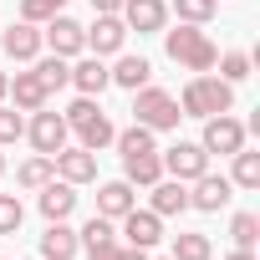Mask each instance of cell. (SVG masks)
<instances>
[{
	"instance_id": "cell-1",
	"label": "cell",
	"mask_w": 260,
	"mask_h": 260,
	"mask_svg": "<svg viewBox=\"0 0 260 260\" xmlns=\"http://www.w3.org/2000/svg\"><path fill=\"white\" fill-rule=\"evenodd\" d=\"M164 36V51H169V61L174 67H184V72H214V56H219V46L209 41V31L204 26H189V21H179L174 31H158Z\"/></svg>"
},
{
	"instance_id": "cell-2",
	"label": "cell",
	"mask_w": 260,
	"mask_h": 260,
	"mask_svg": "<svg viewBox=\"0 0 260 260\" xmlns=\"http://www.w3.org/2000/svg\"><path fill=\"white\" fill-rule=\"evenodd\" d=\"M235 107V87L224 82V77H209V72H199V77H189V87L179 92V112L184 117H214V112H230Z\"/></svg>"
},
{
	"instance_id": "cell-3",
	"label": "cell",
	"mask_w": 260,
	"mask_h": 260,
	"mask_svg": "<svg viewBox=\"0 0 260 260\" xmlns=\"http://www.w3.org/2000/svg\"><path fill=\"white\" fill-rule=\"evenodd\" d=\"M61 117H67V127L77 133V143H82V148H92V153H102V148L117 138V127H112V117L97 107V97H77Z\"/></svg>"
},
{
	"instance_id": "cell-4",
	"label": "cell",
	"mask_w": 260,
	"mask_h": 260,
	"mask_svg": "<svg viewBox=\"0 0 260 260\" xmlns=\"http://www.w3.org/2000/svg\"><path fill=\"white\" fill-rule=\"evenodd\" d=\"M179 97L174 92H164V87H138L133 92V122L138 127H148V133H174V127H179Z\"/></svg>"
},
{
	"instance_id": "cell-5",
	"label": "cell",
	"mask_w": 260,
	"mask_h": 260,
	"mask_svg": "<svg viewBox=\"0 0 260 260\" xmlns=\"http://www.w3.org/2000/svg\"><path fill=\"white\" fill-rule=\"evenodd\" d=\"M26 138H31V148L36 153H61L67 148V138H72V127H67V117L61 112H51V107H36L31 112V122H26Z\"/></svg>"
},
{
	"instance_id": "cell-6",
	"label": "cell",
	"mask_w": 260,
	"mask_h": 260,
	"mask_svg": "<svg viewBox=\"0 0 260 260\" xmlns=\"http://www.w3.org/2000/svg\"><path fill=\"white\" fill-rule=\"evenodd\" d=\"M245 138H250V127L240 122V117H230V112H214V117H204V138H199V148L204 153H240L245 148Z\"/></svg>"
},
{
	"instance_id": "cell-7",
	"label": "cell",
	"mask_w": 260,
	"mask_h": 260,
	"mask_svg": "<svg viewBox=\"0 0 260 260\" xmlns=\"http://www.w3.org/2000/svg\"><path fill=\"white\" fill-rule=\"evenodd\" d=\"M122 26L138 31V36H158L169 31V0H122Z\"/></svg>"
},
{
	"instance_id": "cell-8",
	"label": "cell",
	"mask_w": 260,
	"mask_h": 260,
	"mask_svg": "<svg viewBox=\"0 0 260 260\" xmlns=\"http://www.w3.org/2000/svg\"><path fill=\"white\" fill-rule=\"evenodd\" d=\"M41 41L51 46V56H82L87 51V26L82 21H72V16H51L46 21V31H41Z\"/></svg>"
},
{
	"instance_id": "cell-9",
	"label": "cell",
	"mask_w": 260,
	"mask_h": 260,
	"mask_svg": "<svg viewBox=\"0 0 260 260\" xmlns=\"http://www.w3.org/2000/svg\"><path fill=\"white\" fill-rule=\"evenodd\" d=\"M158 158H164V179H179V184H194V179L209 169V153H204L199 143H174V148H164Z\"/></svg>"
},
{
	"instance_id": "cell-10",
	"label": "cell",
	"mask_w": 260,
	"mask_h": 260,
	"mask_svg": "<svg viewBox=\"0 0 260 260\" xmlns=\"http://www.w3.org/2000/svg\"><path fill=\"white\" fill-rule=\"evenodd\" d=\"M235 199V184L224 179V174H199L194 184H189V209H199V214H219L224 204Z\"/></svg>"
},
{
	"instance_id": "cell-11",
	"label": "cell",
	"mask_w": 260,
	"mask_h": 260,
	"mask_svg": "<svg viewBox=\"0 0 260 260\" xmlns=\"http://www.w3.org/2000/svg\"><path fill=\"white\" fill-rule=\"evenodd\" d=\"M158 240H164V219H158L153 209H138V204H133V209L122 214V245H133V250H153Z\"/></svg>"
},
{
	"instance_id": "cell-12",
	"label": "cell",
	"mask_w": 260,
	"mask_h": 260,
	"mask_svg": "<svg viewBox=\"0 0 260 260\" xmlns=\"http://www.w3.org/2000/svg\"><path fill=\"white\" fill-rule=\"evenodd\" d=\"M51 164H56V179H67V184H92V179H97V153L82 148V143L51 153Z\"/></svg>"
},
{
	"instance_id": "cell-13",
	"label": "cell",
	"mask_w": 260,
	"mask_h": 260,
	"mask_svg": "<svg viewBox=\"0 0 260 260\" xmlns=\"http://www.w3.org/2000/svg\"><path fill=\"white\" fill-rule=\"evenodd\" d=\"M41 46H46V41H41V26H31V21H16L6 36H0V51H6L11 61H36Z\"/></svg>"
},
{
	"instance_id": "cell-14",
	"label": "cell",
	"mask_w": 260,
	"mask_h": 260,
	"mask_svg": "<svg viewBox=\"0 0 260 260\" xmlns=\"http://www.w3.org/2000/svg\"><path fill=\"white\" fill-rule=\"evenodd\" d=\"M122 41H127L122 16H97V21L87 26V46H92V56H117Z\"/></svg>"
},
{
	"instance_id": "cell-15",
	"label": "cell",
	"mask_w": 260,
	"mask_h": 260,
	"mask_svg": "<svg viewBox=\"0 0 260 260\" xmlns=\"http://www.w3.org/2000/svg\"><path fill=\"white\" fill-rule=\"evenodd\" d=\"M6 97L16 102V112H36V107L51 102V92H46V82H41L36 72H16V77L6 82Z\"/></svg>"
},
{
	"instance_id": "cell-16",
	"label": "cell",
	"mask_w": 260,
	"mask_h": 260,
	"mask_svg": "<svg viewBox=\"0 0 260 260\" xmlns=\"http://www.w3.org/2000/svg\"><path fill=\"white\" fill-rule=\"evenodd\" d=\"M36 204H41L46 224H51V219H72V209H77V184L51 179V184H41V189H36Z\"/></svg>"
},
{
	"instance_id": "cell-17",
	"label": "cell",
	"mask_w": 260,
	"mask_h": 260,
	"mask_svg": "<svg viewBox=\"0 0 260 260\" xmlns=\"http://www.w3.org/2000/svg\"><path fill=\"white\" fill-rule=\"evenodd\" d=\"M133 204H138V194H133V184H127V179H107V184L97 189V214L112 219V224L133 209Z\"/></svg>"
},
{
	"instance_id": "cell-18",
	"label": "cell",
	"mask_w": 260,
	"mask_h": 260,
	"mask_svg": "<svg viewBox=\"0 0 260 260\" xmlns=\"http://www.w3.org/2000/svg\"><path fill=\"white\" fill-rule=\"evenodd\" d=\"M72 87H77V97H102V92L112 87L107 61H102V56H82V61L72 67Z\"/></svg>"
},
{
	"instance_id": "cell-19",
	"label": "cell",
	"mask_w": 260,
	"mask_h": 260,
	"mask_svg": "<svg viewBox=\"0 0 260 260\" xmlns=\"http://www.w3.org/2000/svg\"><path fill=\"white\" fill-rule=\"evenodd\" d=\"M77 250H82L77 230H72L67 219H51L46 235H41V260H77Z\"/></svg>"
},
{
	"instance_id": "cell-20",
	"label": "cell",
	"mask_w": 260,
	"mask_h": 260,
	"mask_svg": "<svg viewBox=\"0 0 260 260\" xmlns=\"http://www.w3.org/2000/svg\"><path fill=\"white\" fill-rule=\"evenodd\" d=\"M107 77H112V87H122V92H138V87L153 82V61H148V56H122V51H117V67H107Z\"/></svg>"
},
{
	"instance_id": "cell-21",
	"label": "cell",
	"mask_w": 260,
	"mask_h": 260,
	"mask_svg": "<svg viewBox=\"0 0 260 260\" xmlns=\"http://www.w3.org/2000/svg\"><path fill=\"white\" fill-rule=\"evenodd\" d=\"M122 179L133 184V189H138V184H143V189H148V184H158V179H164V158H158V148L122 153Z\"/></svg>"
},
{
	"instance_id": "cell-22",
	"label": "cell",
	"mask_w": 260,
	"mask_h": 260,
	"mask_svg": "<svg viewBox=\"0 0 260 260\" xmlns=\"http://www.w3.org/2000/svg\"><path fill=\"white\" fill-rule=\"evenodd\" d=\"M153 189V214L158 219H174V214H184L189 209V184H179V179H158V184H148Z\"/></svg>"
},
{
	"instance_id": "cell-23",
	"label": "cell",
	"mask_w": 260,
	"mask_h": 260,
	"mask_svg": "<svg viewBox=\"0 0 260 260\" xmlns=\"http://www.w3.org/2000/svg\"><path fill=\"white\" fill-rule=\"evenodd\" d=\"M169 255H174V260H214V245H209V235H199V230H179Z\"/></svg>"
},
{
	"instance_id": "cell-24",
	"label": "cell",
	"mask_w": 260,
	"mask_h": 260,
	"mask_svg": "<svg viewBox=\"0 0 260 260\" xmlns=\"http://www.w3.org/2000/svg\"><path fill=\"white\" fill-rule=\"evenodd\" d=\"M51 179H56V164H51L46 153H36V158H26V164L16 169V184H21V189H31V194H36L41 184H51Z\"/></svg>"
},
{
	"instance_id": "cell-25",
	"label": "cell",
	"mask_w": 260,
	"mask_h": 260,
	"mask_svg": "<svg viewBox=\"0 0 260 260\" xmlns=\"http://www.w3.org/2000/svg\"><path fill=\"white\" fill-rule=\"evenodd\" d=\"M41 82H46V92H61L67 82H72V61L67 56H36V67H31Z\"/></svg>"
},
{
	"instance_id": "cell-26",
	"label": "cell",
	"mask_w": 260,
	"mask_h": 260,
	"mask_svg": "<svg viewBox=\"0 0 260 260\" xmlns=\"http://www.w3.org/2000/svg\"><path fill=\"white\" fill-rule=\"evenodd\" d=\"M230 158H235V169H230V184H235V189H260V153L240 148V153H230Z\"/></svg>"
},
{
	"instance_id": "cell-27",
	"label": "cell",
	"mask_w": 260,
	"mask_h": 260,
	"mask_svg": "<svg viewBox=\"0 0 260 260\" xmlns=\"http://www.w3.org/2000/svg\"><path fill=\"white\" fill-rule=\"evenodd\" d=\"M169 11L179 21H189V26H209L214 11H219V0H169Z\"/></svg>"
},
{
	"instance_id": "cell-28",
	"label": "cell",
	"mask_w": 260,
	"mask_h": 260,
	"mask_svg": "<svg viewBox=\"0 0 260 260\" xmlns=\"http://www.w3.org/2000/svg\"><path fill=\"white\" fill-rule=\"evenodd\" d=\"M230 240H235V250H255V240H260V214L240 209V214L230 219Z\"/></svg>"
},
{
	"instance_id": "cell-29",
	"label": "cell",
	"mask_w": 260,
	"mask_h": 260,
	"mask_svg": "<svg viewBox=\"0 0 260 260\" xmlns=\"http://www.w3.org/2000/svg\"><path fill=\"white\" fill-rule=\"evenodd\" d=\"M214 67H219V77H224L230 87H240V82L250 77L255 61H250V51H224V56H214Z\"/></svg>"
},
{
	"instance_id": "cell-30",
	"label": "cell",
	"mask_w": 260,
	"mask_h": 260,
	"mask_svg": "<svg viewBox=\"0 0 260 260\" xmlns=\"http://www.w3.org/2000/svg\"><path fill=\"white\" fill-rule=\"evenodd\" d=\"M77 240H82V250H97V245H112V240H117V230H112V219L92 214V219L77 230Z\"/></svg>"
},
{
	"instance_id": "cell-31",
	"label": "cell",
	"mask_w": 260,
	"mask_h": 260,
	"mask_svg": "<svg viewBox=\"0 0 260 260\" xmlns=\"http://www.w3.org/2000/svg\"><path fill=\"white\" fill-rule=\"evenodd\" d=\"M61 11H67V0H21V21H31V26H46Z\"/></svg>"
},
{
	"instance_id": "cell-32",
	"label": "cell",
	"mask_w": 260,
	"mask_h": 260,
	"mask_svg": "<svg viewBox=\"0 0 260 260\" xmlns=\"http://www.w3.org/2000/svg\"><path fill=\"white\" fill-rule=\"evenodd\" d=\"M21 219H26V204H21L16 194H0V235H16Z\"/></svg>"
},
{
	"instance_id": "cell-33",
	"label": "cell",
	"mask_w": 260,
	"mask_h": 260,
	"mask_svg": "<svg viewBox=\"0 0 260 260\" xmlns=\"http://www.w3.org/2000/svg\"><path fill=\"white\" fill-rule=\"evenodd\" d=\"M16 138H26V117H21L16 107H6V102H0V148H6V143H16Z\"/></svg>"
},
{
	"instance_id": "cell-34",
	"label": "cell",
	"mask_w": 260,
	"mask_h": 260,
	"mask_svg": "<svg viewBox=\"0 0 260 260\" xmlns=\"http://www.w3.org/2000/svg\"><path fill=\"white\" fill-rule=\"evenodd\" d=\"M87 260H148V250H133V245L112 240V245H97V250H87Z\"/></svg>"
},
{
	"instance_id": "cell-35",
	"label": "cell",
	"mask_w": 260,
	"mask_h": 260,
	"mask_svg": "<svg viewBox=\"0 0 260 260\" xmlns=\"http://www.w3.org/2000/svg\"><path fill=\"white\" fill-rule=\"evenodd\" d=\"M92 11H97V16H117V11H122V0H92Z\"/></svg>"
},
{
	"instance_id": "cell-36",
	"label": "cell",
	"mask_w": 260,
	"mask_h": 260,
	"mask_svg": "<svg viewBox=\"0 0 260 260\" xmlns=\"http://www.w3.org/2000/svg\"><path fill=\"white\" fill-rule=\"evenodd\" d=\"M224 260H255V250H230Z\"/></svg>"
},
{
	"instance_id": "cell-37",
	"label": "cell",
	"mask_w": 260,
	"mask_h": 260,
	"mask_svg": "<svg viewBox=\"0 0 260 260\" xmlns=\"http://www.w3.org/2000/svg\"><path fill=\"white\" fill-rule=\"evenodd\" d=\"M6 82H11V77H6V72H0V102H6Z\"/></svg>"
},
{
	"instance_id": "cell-38",
	"label": "cell",
	"mask_w": 260,
	"mask_h": 260,
	"mask_svg": "<svg viewBox=\"0 0 260 260\" xmlns=\"http://www.w3.org/2000/svg\"><path fill=\"white\" fill-rule=\"evenodd\" d=\"M0 174H6V153H0Z\"/></svg>"
},
{
	"instance_id": "cell-39",
	"label": "cell",
	"mask_w": 260,
	"mask_h": 260,
	"mask_svg": "<svg viewBox=\"0 0 260 260\" xmlns=\"http://www.w3.org/2000/svg\"><path fill=\"white\" fill-rule=\"evenodd\" d=\"M164 260H174V255H164Z\"/></svg>"
}]
</instances>
